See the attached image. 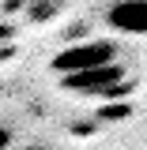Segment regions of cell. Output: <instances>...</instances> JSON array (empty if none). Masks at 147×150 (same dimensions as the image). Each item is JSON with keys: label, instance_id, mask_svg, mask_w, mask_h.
<instances>
[{"label": "cell", "instance_id": "cell-3", "mask_svg": "<svg viewBox=\"0 0 147 150\" xmlns=\"http://www.w3.org/2000/svg\"><path fill=\"white\" fill-rule=\"evenodd\" d=\"M106 23L117 34L143 38L147 34V0H125V4H110L106 8Z\"/></svg>", "mask_w": 147, "mask_h": 150}, {"label": "cell", "instance_id": "cell-1", "mask_svg": "<svg viewBox=\"0 0 147 150\" xmlns=\"http://www.w3.org/2000/svg\"><path fill=\"white\" fill-rule=\"evenodd\" d=\"M110 64H117V45L106 41V38H98V41H75V45L60 49V53L49 60V68H53L60 79L83 75V71H98V68H110Z\"/></svg>", "mask_w": 147, "mask_h": 150}, {"label": "cell", "instance_id": "cell-5", "mask_svg": "<svg viewBox=\"0 0 147 150\" xmlns=\"http://www.w3.org/2000/svg\"><path fill=\"white\" fill-rule=\"evenodd\" d=\"M8 146H11V131L0 124V150H8Z\"/></svg>", "mask_w": 147, "mask_h": 150}, {"label": "cell", "instance_id": "cell-4", "mask_svg": "<svg viewBox=\"0 0 147 150\" xmlns=\"http://www.w3.org/2000/svg\"><path fill=\"white\" fill-rule=\"evenodd\" d=\"M27 8H30V15H34V19H49V15H57L60 4H27Z\"/></svg>", "mask_w": 147, "mask_h": 150}, {"label": "cell", "instance_id": "cell-6", "mask_svg": "<svg viewBox=\"0 0 147 150\" xmlns=\"http://www.w3.org/2000/svg\"><path fill=\"white\" fill-rule=\"evenodd\" d=\"M30 150H38V146H30Z\"/></svg>", "mask_w": 147, "mask_h": 150}, {"label": "cell", "instance_id": "cell-2", "mask_svg": "<svg viewBox=\"0 0 147 150\" xmlns=\"http://www.w3.org/2000/svg\"><path fill=\"white\" fill-rule=\"evenodd\" d=\"M60 86L72 94H83V98H125L132 90V75L121 64H110V68H98V71L68 75V79H60Z\"/></svg>", "mask_w": 147, "mask_h": 150}]
</instances>
